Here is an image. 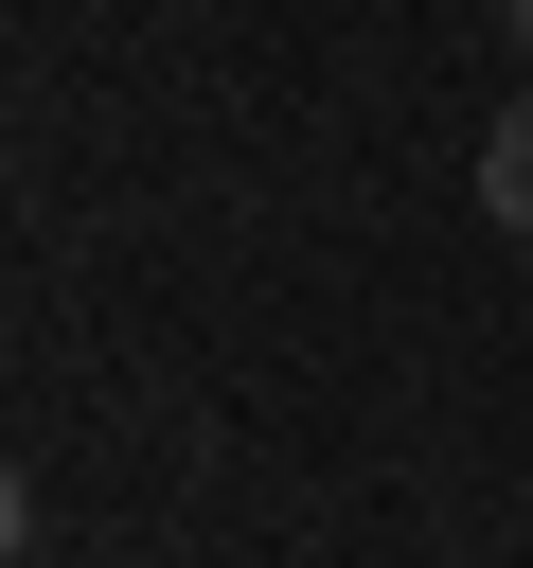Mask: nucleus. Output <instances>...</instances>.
<instances>
[{
  "instance_id": "1",
  "label": "nucleus",
  "mask_w": 533,
  "mask_h": 568,
  "mask_svg": "<svg viewBox=\"0 0 533 568\" xmlns=\"http://www.w3.org/2000/svg\"><path fill=\"white\" fill-rule=\"evenodd\" d=\"M480 213H497V231H533V89H515V106H497V142H480Z\"/></svg>"
},
{
  "instance_id": "2",
  "label": "nucleus",
  "mask_w": 533,
  "mask_h": 568,
  "mask_svg": "<svg viewBox=\"0 0 533 568\" xmlns=\"http://www.w3.org/2000/svg\"><path fill=\"white\" fill-rule=\"evenodd\" d=\"M515 53H533V0H515Z\"/></svg>"
}]
</instances>
